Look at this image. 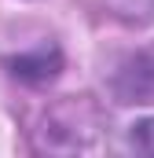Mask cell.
Wrapping results in <instances>:
<instances>
[{"instance_id": "3957f363", "label": "cell", "mask_w": 154, "mask_h": 158, "mask_svg": "<svg viewBox=\"0 0 154 158\" xmlns=\"http://www.w3.org/2000/svg\"><path fill=\"white\" fill-rule=\"evenodd\" d=\"M128 140H132V147H136V151L154 155V118L136 121V125H132V132H128Z\"/></svg>"}, {"instance_id": "7a4b0ae2", "label": "cell", "mask_w": 154, "mask_h": 158, "mask_svg": "<svg viewBox=\"0 0 154 158\" xmlns=\"http://www.w3.org/2000/svg\"><path fill=\"white\" fill-rule=\"evenodd\" d=\"M59 66H63V59H59L55 48H37L33 55L11 59V74L22 77V81H51L59 74Z\"/></svg>"}, {"instance_id": "6da1fadb", "label": "cell", "mask_w": 154, "mask_h": 158, "mask_svg": "<svg viewBox=\"0 0 154 158\" xmlns=\"http://www.w3.org/2000/svg\"><path fill=\"white\" fill-rule=\"evenodd\" d=\"M114 92L121 103H154V59L136 55L117 70Z\"/></svg>"}]
</instances>
